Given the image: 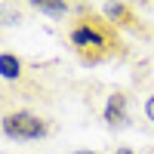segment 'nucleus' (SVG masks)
<instances>
[{
	"label": "nucleus",
	"mask_w": 154,
	"mask_h": 154,
	"mask_svg": "<svg viewBox=\"0 0 154 154\" xmlns=\"http://www.w3.org/2000/svg\"><path fill=\"white\" fill-rule=\"evenodd\" d=\"M145 114H148V120L154 123V96H148V102H145Z\"/></svg>",
	"instance_id": "7"
},
{
	"label": "nucleus",
	"mask_w": 154,
	"mask_h": 154,
	"mask_svg": "<svg viewBox=\"0 0 154 154\" xmlns=\"http://www.w3.org/2000/svg\"><path fill=\"white\" fill-rule=\"evenodd\" d=\"M74 154H96V151H74Z\"/></svg>",
	"instance_id": "9"
},
{
	"label": "nucleus",
	"mask_w": 154,
	"mask_h": 154,
	"mask_svg": "<svg viewBox=\"0 0 154 154\" xmlns=\"http://www.w3.org/2000/svg\"><path fill=\"white\" fill-rule=\"evenodd\" d=\"M105 120L111 126H123L126 123V96L123 93L108 96V102H105Z\"/></svg>",
	"instance_id": "3"
},
{
	"label": "nucleus",
	"mask_w": 154,
	"mask_h": 154,
	"mask_svg": "<svg viewBox=\"0 0 154 154\" xmlns=\"http://www.w3.org/2000/svg\"><path fill=\"white\" fill-rule=\"evenodd\" d=\"M105 12H108L111 19H117L120 25H133V16H130V9H126L123 3H108V6H105Z\"/></svg>",
	"instance_id": "5"
},
{
	"label": "nucleus",
	"mask_w": 154,
	"mask_h": 154,
	"mask_svg": "<svg viewBox=\"0 0 154 154\" xmlns=\"http://www.w3.org/2000/svg\"><path fill=\"white\" fill-rule=\"evenodd\" d=\"M71 43L74 46H89V49H102V46H108V37H105V31H102L96 22L86 19V22H80L71 31Z\"/></svg>",
	"instance_id": "2"
},
{
	"label": "nucleus",
	"mask_w": 154,
	"mask_h": 154,
	"mask_svg": "<svg viewBox=\"0 0 154 154\" xmlns=\"http://www.w3.org/2000/svg\"><path fill=\"white\" fill-rule=\"evenodd\" d=\"M117 154H133V151L130 148H117Z\"/></svg>",
	"instance_id": "8"
},
{
	"label": "nucleus",
	"mask_w": 154,
	"mask_h": 154,
	"mask_svg": "<svg viewBox=\"0 0 154 154\" xmlns=\"http://www.w3.org/2000/svg\"><path fill=\"white\" fill-rule=\"evenodd\" d=\"M0 126H3V133L9 139H43L49 133L46 120H40L31 111H12V114H6L0 120Z\"/></svg>",
	"instance_id": "1"
},
{
	"label": "nucleus",
	"mask_w": 154,
	"mask_h": 154,
	"mask_svg": "<svg viewBox=\"0 0 154 154\" xmlns=\"http://www.w3.org/2000/svg\"><path fill=\"white\" fill-rule=\"evenodd\" d=\"M19 74H22V62L12 53H0V77L3 80H16Z\"/></svg>",
	"instance_id": "4"
},
{
	"label": "nucleus",
	"mask_w": 154,
	"mask_h": 154,
	"mask_svg": "<svg viewBox=\"0 0 154 154\" xmlns=\"http://www.w3.org/2000/svg\"><path fill=\"white\" fill-rule=\"evenodd\" d=\"M40 12H49V16H65L68 12V3H37Z\"/></svg>",
	"instance_id": "6"
}]
</instances>
